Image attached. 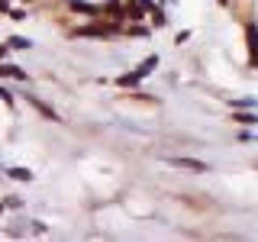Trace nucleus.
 Listing matches in <instances>:
<instances>
[{"label":"nucleus","mask_w":258,"mask_h":242,"mask_svg":"<svg viewBox=\"0 0 258 242\" xmlns=\"http://www.w3.org/2000/svg\"><path fill=\"white\" fill-rule=\"evenodd\" d=\"M71 10L75 13H84V16H100L103 13V7H97V4H84V0H71Z\"/></svg>","instance_id":"7ed1b4c3"},{"label":"nucleus","mask_w":258,"mask_h":242,"mask_svg":"<svg viewBox=\"0 0 258 242\" xmlns=\"http://www.w3.org/2000/svg\"><path fill=\"white\" fill-rule=\"evenodd\" d=\"M10 177L13 181H32V171H26V168H10Z\"/></svg>","instance_id":"1a4fd4ad"},{"label":"nucleus","mask_w":258,"mask_h":242,"mask_svg":"<svg viewBox=\"0 0 258 242\" xmlns=\"http://www.w3.org/2000/svg\"><path fill=\"white\" fill-rule=\"evenodd\" d=\"M152 68H158V55L145 58V62L139 65V68H136V71H129V75H119L116 84H119V87H136V84H139V81H142L145 75H152Z\"/></svg>","instance_id":"f257e3e1"},{"label":"nucleus","mask_w":258,"mask_h":242,"mask_svg":"<svg viewBox=\"0 0 258 242\" xmlns=\"http://www.w3.org/2000/svg\"><path fill=\"white\" fill-rule=\"evenodd\" d=\"M113 26H100V23H91V26H78L75 29V36H81V39H107V36H113Z\"/></svg>","instance_id":"f03ea898"},{"label":"nucleus","mask_w":258,"mask_h":242,"mask_svg":"<svg viewBox=\"0 0 258 242\" xmlns=\"http://www.w3.org/2000/svg\"><path fill=\"white\" fill-rule=\"evenodd\" d=\"M4 55H7V45H0V58H4Z\"/></svg>","instance_id":"f8f14e48"},{"label":"nucleus","mask_w":258,"mask_h":242,"mask_svg":"<svg viewBox=\"0 0 258 242\" xmlns=\"http://www.w3.org/2000/svg\"><path fill=\"white\" fill-rule=\"evenodd\" d=\"M232 119H236V123H242V126H255V123H258V116H255V113H236Z\"/></svg>","instance_id":"6e6552de"},{"label":"nucleus","mask_w":258,"mask_h":242,"mask_svg":"<svg viewBox=\"0 0 258 242\" xmlns=\"http://www.w3.org/2000/svg\"><path fill=\"white\" fill-rule=\"evenodd\" d=\"M0 78H16V81H26V71H20L16 65H0Z\"/></svg>","instance_id":"39448f33"},{"label":"nucleus","mask_w":258,"mask_h":242,"mask_svg":"<svg viewBox=\"0 0 258 242\" xmlns=\"http://www.w3.org/2000/svg\"><path fill=\"white\" fill-rule=\"evenodd\" d=\"M10 45H13V48H26V45H29V39H23V36H13V39H10Z\"/></svg>","instance_id":"9d476101"},{"label":"nucleus","mask_w":258,"mask_h":242,"mask_svg":"<svg viewBox=\"0 0 258 242\" xmlns=\"http://www.w3.org/2000/svg\"><path fill=\"white\" fill-rule=\"evenodd\" d=\"M245 39H248L252 55H258V26H255V23H248V26H245Z\"/></svg>","instance_id":"423d86ee"},{"label":"nucleus","mask_w":258,"mask_h":242,"mask_svg":"<svg viewBox=\"0 0 258 242\" xmlns=\"http://www.w3.org/2000/svg\"><path fill=\"white\" fill-rule=\"evenodd\" d=\"M252 65H255V68H258V55H252Z\"/></svg>","instance_id":"ddd939ff"},{"label":"nucleus","mask_w":258,"mask_h":242,"mask_svg":"<svg viewBox=\"0 0 258 242\" xmlns=\"http://www.w3.org/2000/svg\"><path fill=\"white\" fill-rule=\"evenodd\" d=\"M171 165L174 168H187V171H207V165H204V161H197V158H171Z\"/></svg>","instance_id":"20e7f679"},{"label":"nucleus","mask_w":258,"mask_h":242,"mask_svg":"<svg viewBox=\"0 0 258 242\" xmlns=\"http://www.w3.org/2000/svg\"><path fill=\"white\" fill-rule=\"evenodd\" d=\"M29 100H32V107H36L39 113H42V116H45V119H58V113H55L52 107H45V103H42V100H36V97H29Z\"/></svg>","instance_id":"0eeeda50"},{"label":"nucleus","mask_w":258,"mask_h":242,"mask_svg":"<svg viewBox=\"0 0 258 242\" xmlns=\"http://www.w3.org/2000/svg\"><path fill=\"white\" fill-rule=\"evenodd\" d=\"M0 100H4V103H13V97H10V91H7V87H0Z\"/></svg>","instance_id":"9b49d317"}]
</instances>
